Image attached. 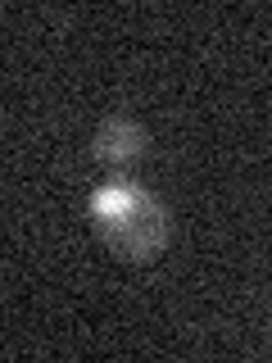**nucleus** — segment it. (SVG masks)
<instances>
[{"mask_svg": "<svg viewBox=\"0 0 272 363\" xmlns=\"http://www.w3.org/2000/svg\"><path fill=\"white\" fill-rule=\"evenodd\" d=\"M91 223H96L100 241L128 264H150L173 241L168 204L132 182H105L91 196Z\"/></svg>", "mask_w": 272, "mask_h": 363, "instance_id": "obj_1", "label": "nucleus"}, {"mask_svg": "<svg viewBox=\"0 0 272 363\" xmlns=\"http://www.w3.org/2000/svg\"><path fill=\"white\" fill-rule=\"evenodd\" d=\"M145 132H141V123L136 118H105L96 128V136H91V159L96 164H105L109 173H132L136 164L145 159Z\"/></svg>", "mask_w": 272, "mask_h": 363, "instance_id": "obj_2", "label": "nucleus"}]
</instances>
